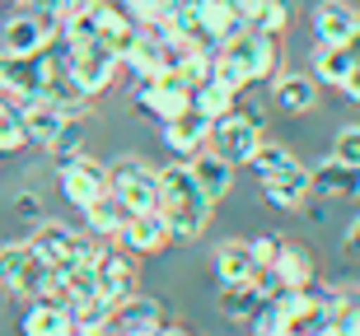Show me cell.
I'll use <instances>...</instances> for the list:
<instances>
[{
  "label": "cell",
  "mask_w": 360,
  "mask_h": 336,
  "mask_svg": "<svg viewBox=\"0 0 360 336\" xmlns=\"http://www.w3.org/2000/svg\"><path fill=\"white\" fill-rule=\"evenodd\" d=\"M42 276H47V262H42L28 243H5L0 248V285L19 299H33L42 290Z\"/></svg>",
  "instance_id": "6"
},
{
  "label": "cell",
  "mask_w": 360,
  "mask_h": 336,
  "mask_svg": "<svg viewBox=\"0 0 360 336\" xmlns=\"http://www.w3.org/2000/svg\"><path fill=\"white\" fill-rule=\"evenodd\" d=\"M257 168V177H267V173H281V168H290L295 163V154L285 145H276V140H262V145L253 149V159H248Z\"/></svg>",
  "instance_id": "35"
},
{
  "label": "cell",
  "mask_w": 360,
  "mask_h": 336,
  "mask_svg": "<svg viewBox=\"0 0 360 336\" xmlns=\"http://www.w3.org/2000/svg\"><path fill=\"white\" fill-rule=\"evenodd\" d=\"M211 126L215 121L206 117V112H197V108H183L178 117H169V121H160V135H164V145L174 149V154H183V159H192L206 140H211Z\"/></svg>",
  "instance_id": "15"
},
{
  "label": "cell",
  "mask_w": 360,
  "mask_h": 336,
  "mask_svg": "<svg viewBox=\"0 0 360 336\" xmlns=\"http://www.w3.org/2000/svg\"><path fill=\"white\" fill-rule=\"evenodd\" d=\"M351 70H356V61H351V52L342 47V42H333V47H328V42H319V52H314V80L342 89Z\"/></svg>",
  "instance_id": "31"
},
{
  "label": "cell",
  "mask_w": 360,
  "mask_h": 336,
  "mask_svg": "<svg viewBox=\"0 0 360 336\" xmlns=\"http://www.w3.org/2000/svg\"><path fill=\"white\" fill-rule=\"evenodd\" d=\"M262 196H267V206H276V210H300V206H309V196H314V187H309V168L295 159L290 168L267 173L262 177Z\"/></svg>",
  "instance_id": "16"
},
{
  "label": "cell",
  "mask_w": 360,
  "mask_h": 336,
  "mask_svg": "<svg viewBox=\"0 0 360 336\" xmlns=\"http://www.w3.org/2000/svg\"><path fill=\"white\" fill-rule=\"evenodd\" d=\"M127 220H131V210H127V206H122L117 196H112V191H103L98 201L84 206V224H89L94 238H117Z\"/></svg>",
  "instance_id": "28"
},
{
  "label": "cell",
  "mask_w": 360,
  "mask_h": 336,
  "mask_svg": "<svg viewBox=\"0 0 360 336\" xmlns=\"http://www.w3.org/2000/svg\"><path fill=\"white\" fill-rule=\"evenodd\" d=\"M271 103H276V112H285V117H304V112H314V103H319V80H314V70H276L271 75Z\"/></svg>",
  "instance_id": "12"
},
{
  "label": "cell",
  "mask_w": 360,
  "mask_h": 336,
  "mask_svg": "<svg viewBox=\"0 0 360 336\" xmlns=\"http://www.w3.org/2000/svg\"><path fill=\"white\" fill-rule=\"evenodd\" d=\"M131 290H136V267L127 262V253H98V295L117 304Z\"/></svg>",
  "instance_id": "27"
},
{
  "label": "cell",
  "mask_w": 360,
  "mask_h": 336,
  "mask_svg": "<svg viewBox=\"0 0 360 336\" xmlns=\"http://www.w3.org/2000/svg\"><path fill=\"white\" fill-rule=\"evenodd\" d=\"M0 5H5V0H0Z\"/></svg>",
  "instance_id": "45"
},
{
  "label": "cell",
  "mask_w": 360,
  "mask_h": 336,
  "mask_svg": "<svg viewBox=\"0 0 360 336\" xmlns=\"http://www.w3.org/2000/svg\"><path fill=\"white\" fill-rule=\"evenodd\" d=\"M89 5H98V0H61V10H56V19H70V14H84Z\"/></svg>",
  "instance_id": "41"
},
{
  "label": "cell",
  "mask_w": 360,
  "mask_h": 336,
  "mask_svg": "<svg viewBox=\"0 0 360 336\" xmlns=\"http://www.w3.org/2000/svg\"><path fill=\"white\" fill-rule=\"evenodd\" d=\"M14 108H19V117H24L28 145H42V149H52L56 135L66 131V121H70L47 94H33V98H24V103H14Z\"/></svg>",
  "instance_id": "13"
},
{
  "label": "cell",
  "mask_w": 360,
  "mask_h": 336,
  "mask_svg": "<svg viewBox=\"0 0 360 336\" xmlns=\"http://www.w3.org/2000/svg\"><path fill=\"white\" fill-rule=\"evenodd\" d=\"M253 271H257V257H253L248 243L225 238L215 248V276H220V281H253Z\"/></svg>",
  "instance_id": "29"
},
{
  "label": "cell",
  "mask_w": 360,
  "mask_h": 336,
  "mask_svg": "<svg viewBox=\"0 0 360 336\" xmlns=\"http://www.w3.org/2000/svg\"><path fill=\"white\" fill-rule=\"evenodd\" d=\"M187 163H192V173H197L201 191H206L211 201H220V196H225V191L234 187V163H229L225 154H220V149H206V145H201Z\"/></svg>",
  "instance_id": "23"
},
{
  "label": "cell",
  "mask_w": 360,
  "mask_h": 336,
  "mask_svg": "<svg viewBox=\"0 0 360 336\" xmlns=\"http://www.w3.org/2000/svg\"><path fill=\"white\" fill-rule=\"evenodd\" d=\"M117 238L127 243L131 257H155V253H164V248L174 243V234H169V220H164L160 210H136V215L122 224Z\"/></svg>",
  "instance_id": "14"
},
{
  "label": "cell",
  "mask_w": 360,
  "mask_h": 336,
  "mask_svg": "<svg viewBox=\"0 0 360 336\" xmlns=\"http://www.w3.org/2000/svg\"><path fill=\"white\" fill-rule=\"evenodd\" d=\"M342 47H347V52H351V61H356V66H360V24L351 28V38L342 42Z\"/></svg>",
  "instance_id": "43"
},
{
  "label": "cell",
  "mask_w": 360,
  "mask_h": 336,
  "mask_svg": "<svg viewBox=\"0 0 360 336\" xmlns=\"http://www.w3.org/2000/svg\"><path fill=\"white\" fill-rule=\"evenodd\" d=\"M56 182L66 191V201L84 210L89 201H98L108 191V168L98 159H89V154H70V159L56 163Z\"/></svg>",
  "instance_id": "7"
},
{
  "label": "cell",
  "mask_w": 360,
  "mask_h": 336,
  "mask_svg": "<svg viewBox=\"0 0 360 336\" xmlns=\"http://www.w3.org/2000/svg\"><path fill=\"white\" fill-rule=\"evenodd\" d=\"M342 248H347L351 257H360V215L347 224V234H342Z\"/></svg>",
  "instance_id": "40"
},
{
  "label": "cell",
  "mask_w": 360,
  "mask_h": 336,
  "mask_svg": "<svg viewBox=\"0 0 360 336\" xmlns=\"http://www.w3.org/2000/svg\"><path fill=\"white\" fill-rule=\"evenodd\" d=\"M215 70V47L211 42H183L174 52V75L187 84H201Z\"/></svg>",
  "instance_id": "32"
},
{
  "label": "cell",
  "mask_w": 360,
  "mask_h": 336,
  "mask_svg": "<svg viewBox=\"0 0 360 336\" xmlns=\"http://www.w3.org/2000/svg\"><path fill=\"white\" fill-rule=\"evenodd\" d=\"M136 103H141L150 117L169 121V117H178L183 108H192V84L178 80L174 70H169V75H160V80H141V89H136Z\"/></svg>",
  "instance_id": "10"
},
{
  "label": "cell",
  "mask_w": 360,
  "mask_h": 336,
  "mask_svg": "<svg viewBox=\"0 0 360 336\" xmlns=\"http://www.w3.org/2000/svg\"><path fill=\"white\" fill-rule=\"evenodd\" d=\"M333 159L342 163H360V126H342L333 140Z\"/></svg>",
  "instance_id": "37"
},
{
  "label": "cell",
  "mask_w": 360,
  "mask_h": 336,
  "mask_svg": "<svg viewBox=\"0 0 360 336\" xmlns=\"http://www.w3.org/2000/svg\"><path fill=\"white\" fill-rule=\"evenodd\" d=\"M309 187L323 201H360V163H342L328 154L323 163L309 168Z\"/></svg>",
  "instance_id": "11"
},
{
  "label": "cell",
  "mask_w": 360,
  "mask_h": 336,
  "mask_svg": "<svg viewBox=\"0 0 360 336\" xmlns=\"http://www.w3.org/2000/svg\"><path fill=\"white\" fill-rule=\"evenodd\" d=\"M211 140H215V149H220L229 163H248V159H253V149L262 145V112L234 108L229 117H220L211 126Z\"/></svg>",
  "instance_id": "5"
},
{
  "label": "cell",
  "mask_w": 360,
  "mask_h": 336,
  "mask_svg": "<svg viewBox=\"0 0 360 336\" xmlns=\"http://www.w3.org/2000/svg\"><path fill=\"white\" fill-rule=\"evenodd\" d=\"M342 94H347L351 103H360V66H356V70L347 75V84H342Z\"/></svg>",
  "instance_id": "42"
},
{
  "label": "cell",
  "mask_w": 360,
  "mask_h": 336,
  "mask_svg": "<svg viewBox=\"0 0 360 336\" xmlns=\"http://www.w3.org/2000/svg\"><path fill=\"white\" fill-rule=\"evenodd\" d=\"M24 332H28V336H75L70 304H56V299H28V309H24Z\"/></svg>",
  "instance_id": "22"
},
{
  "label": "cell",
  "mask_w": 360,
  "mask_h": 336,
  "mask_svg": "<svg viewBox=\"0 0 360 336\" xmlns=\"http://www.w3.org/2000/svg\"><path fill=\"white\" fill-rule=\"evenodd\" d=\"M61 47H66V66H70V75H75V84H80L89 98L112 89V80H117V70H122L117 52H108L98 38L94 42H61Z\"/></svg>",
  "instance_id": "4"
},
{
  "label": "cell",
  "mask_w": 360,
  "mask_h": 336,
  "mask_svg": "<svg viewBox=\"0 0 360 336\" xmlns=\"http://www.w3.org/2000/svg\"><path fill=\"white\" fill-rule=\"evenodd\" d=\"M248 28H262V33H271V38H281L285 28H290V0H262L253 14V24Z\"/></svg>",
  "instance_id": "33"
},
{
  "label": "cell",
  "mask_w": 360,
  "mask_h": 336,
  "mask_svg": "<svg viewBox=\"0 0 360 336\" xmlns=\"http://www.w3.org/2000/svg\"><path fill=\"white\" fill-rule=\"evenodd\" d=\"M262 290H257V281H220V295H215V309L225 313V318H234V323H248L257 313V304H262Z\"/></svg>",
  "instance_id": "26"
},
{
  "label": "cell",
  "mask_w": 360,
  "mask_h": 336,
  "mask_svg": "<svg viewBox=\"0 0 360 336\" xmlns=\"http://www.w3.org/2000/svg\"><path fill=\"white\" fill-rule=\"evenodd\" d=\"M122 5H131V0H122Z\"/></svg>",
  "instance_id": "44"
},
{
  "label": "cell",
  "mask_w": 360,
  "mask_h": 336,
  "mask_svg": "<svg viewBox=\"0 0 360 336\" xmlns=\"http://www.w3.org/2000/svg\"><path fill=\"white\" fill-rule=\"evenodd\" d=\"M160 323H164V309L155 304V299H146V295H127V299H117L112 304V327L108 332H127V336H155L160 332Z\"/></svg>",
  "instance_id": "17"
},
{
  "label": "cell",
  "mask_w": 360,
  "mask_h": 336,
  "mask_svg": "<svg viewBox=\"0 0 360 336\" xmlns=\"http://www.w3.org/2000/svg\"><path fill=\"white\" fill-rule=\"evenodd\" d=\"M248 248H253V257H257V267H267L271 257H276L281 238H276V234H257V238H248Z\"/></svg>",
  "instance_id": "38"
},
{
  "label": "cell",
  "mask_w": 360,
  "mask_h": 336,
  "mask_svg": "<svg viewBox=\"0 0 360 336\" xmlns=\"http://www.w3.org/2000/svg\"><path fill=\"white\" fill-rule=\"evenodd\" d=\"M19 5H24V10H38L42 19H52V24H56V10H61V0H19Z\"/></svg>",
  "instance_id": "39"
},
{
  "label": "cell",
  "mask_w": 360,
  "mask_h": 336,
  "mask_svg": "<svg viewBox=\"0 0 360 336\" xmlns=\"http://www.w3.org/2000/svg\"><path fill=\"white\" fill-rule=\"evenodd\" d=\"M248 323H253V332H257V336H285V332H290L285 313L276 309V299H262V304H257V313L248 318Z\"/></svg>",
  "instance_id": "36"
},
{
  "label": "cell",
  "mask_w": 360,
  "mask_h": 336,
  "mask_svg": "<svg viewBox=\"0 0 360 336\" xmlns=\"http://www.w3.org/2000/svg\"><path fill=\"white\" fill-rule=\"evenodd\" d=\"M239 94H243L239 84H229L225 75H215V70H211L201 84H192V108L206 112L211 121H220V117H229V112L239 108Z\"/></svg>",
  "instance_id": "20"
},
{
  "label": "cell",
  "mask_w": 360,
  "mask_h": 336,
  "mask_svg": "<svg viewBox=\"0 0 360 336\" xmlns=\"http://www.w3.org/2000/svg\"><path fill=\"white\" fill-rule=\"evenodd\" d=\"M309 24H314V38L333 47V42H347L351 38V28L360 24V14L351 10L347 0H319L314 14H309Z\"/></svg>",
  "instance_id": "19"
},
{
  "label": "cell",
  "mask_w": 360,
  "mask_h": 336,
  "mask_svg": "<svg viewBox=\"0 0 360 336\" xmlns=\"http://www.w3.org/2000/svg\"><path fill=\"white\" fill-rule=\"evenodd\" d=\"M24 145H28L24 117H19L14 103H5V108H0V154H14V149H24Z\"/></svg>",
  "instance_id": "34"
},
{
  "label": "cell",
  "mask_w": 360,
  "mask_h": 336,
  "mask_svg": "<svg viewBox=\"0 0 360 336\" xmlns=\"http://www.w3.org/2000/svg\"><path fill=\"white\" fill-rule=\"evenodd\" d=\"M192 5H197V28H201V38L211 42V47L243 28L239 10H234V0H192Z\"/></svg>",
  "instance_id": "25"
},
{
  "label": "cell",
  "mask_w": 360,
  "mask_h": 336,
  "mask_svg": "<svg viewBox=\"0 0 360 336\" xmlns=\"http://www.w3.org/2000/svg\"><path fill=\"white\" fill-rule=\"evenodd\" d=\"M271 271H276V285L281 290H300V285H314L319 276H314V253L309 248H300V243H285L281 238L276 257L267 262Z\"/></svg>",
  "instance_id": "21"
},
{
  "label": "cell",
  "mask_w": 360,
  "mask_h": 336,
  "mask_svg": "<svg viewBox=\"0 0 360 336\" xmlns=\"http://www.w3.org/2000/svg\"><path fill=\"white\" fill-rule=\"evenodd\" d=\"M70 323L80 336H98L112 327V299L103 295H84V299H70Z\"/></svg>",
  "instance_id": "30"
},
{
  "label": "cell",
  "mask_w": 360,
  "mask_h": 336,
  "mask_svg": "<svg viewBox=\"0 0 360 336\" xmlns=\"http://www.w3.org/2000/svg\"><path fill=\"white\" fill-rule=\"evenodd\" d=\"M108 191H112L131 215L136 210H160V173H155L146 159H136V154H127V159H117L108 168Z\"/></svg>",
  "instance_id": "3"
},
{
  "label": "cell",
  "mask_w": 360,
  "mask_h": 336,
  "mask_svg": "<svg viewBox=\"0 0 360 336\" xmlns=\"http://www.w3.org/2000/svg\"><path fill=\"white\" fill-rule=\"evenodd\" d=\"M122 66L131 70L136 80H160V75H169V70H174V47H169L155 28H141V24H136L131 47H127V56H122Z\"/></svg>",
  "instance_id": "8"
},
{
  "label": "cell",
  "mask_w": 360,
  "mask_h": 336,
  "mask_svg": "<svg viewBox=\"0 0 360 336\" xmlns=\"http://www.w3.org/2000/svg\"><path fill=\"white\" fill-rule=\"evenodd\" d=\"M211 196L201 191L197 173H192V163L178 159L169 168H160V215L169 220V234L174 243H192L206 234L211 224Z\"/></svg>",
  "instance_id": "1"
},
{
  "label": "cell",
  "mask_w": 360,
  "mask_h": 336,
  "mask_svg": "<svg viewBox=\"0 0 360 336\" xmlns=\"http://www.w3.org/2000/svg\"><path fill=\"white\" fill-rule=\"evenodd\" d=\"M281 70V38L262 33V28L243 24L239 33H229L225 42H215V75H225L229 84H262Z\"/></svg>",
  "instance_id": "2"
},
{
  "label": "cell",
  "mask_w": 360,
  "mask_h": 336,
  "mask_svg": "<svg viewBox=\"0 0 360 336\" xmlns=\"http://www.w3.org/2000/svg\"><path fill=\"white\" fill-rule=\"evenodd\" d=\"M52 42V19H42L38 10H24V14H5L0 19V52H14V56H38L42 47Z\"/></svg>",
  "instance_id": "9"
},
{
  "label": "cell",
  "mask_w": 360,
  "mask_h": 336,
  "mask_svg": "<svg viewBox=\"0 0 360 336\" xmlns=\"http://www.w3.org/2000/svg\"><path fill=\"white\" fill-rule=\"evenodd\" d=\"M0 94L10 98V103H24V98L42 94L38 56H14V52H0Z\"/></svg>",
  "instance_id": "18"
},
{
  "label": "cell",
  "mask_w": 360,
  "mask_h": 336,
  "mask_svg": "<svg viewBox=\"0 0 360 336\" xmlns=\"http://www.w3.org/2000/svg\"><path fill=\"white\" fill-rule=\"evenodd\" d=\"M75 238H80V234H75L70 224H61V220H42V224L33 229L28 248H33V253H38L47 267H61V262L75 253Z\"/></svg>",
  "instance_id": "24"
}]
</instances>
